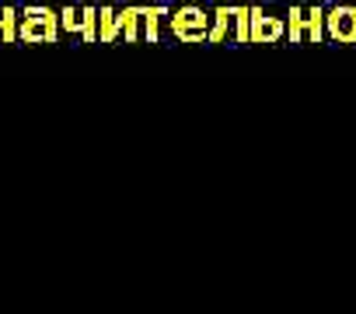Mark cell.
<instances>
[{"mask_svg": "<svg viewBox=\"0 0 356 314\" xmlns=\"http://www.w3.org/2000/svg\"><path fill=\"white\" fill-rule=\"evenodd\" d=\"M102 15H105V18H102V35L108 39V35H112V18H108L112 11H102Z\"/></svg>", "mask_w": 356, "mask_h": 314, "instance_id": "5b68a950", "label": "cell"}, {"mask_svg": "<svg viewBox=\"0 0 356 314\" xmlns=\"http://www.w3.org/2000/svg\"><path fill=\"white\" fill-rule=\"evenodd\" d=\"M18 39V11L15 8H0V42H15Z\"/></svg>", "mask_w": 356, "mask_h": 314, "instance_id": "7a4b0ae2", "label": "cell"}, {"mask_svg": "<svg viewBox=\"0 0 356 314\" xmlns=\"http://www.w3.org/2000/svg\"><path fill=\"white\" fill-rule=\"evenodd\" d=\"M22 42H53L56 39V11L49 8H25L18 22Z\"/></svg>", "mask_w": 356, "mask_h": 314, "instance_id": "6da1fadb", "label": "cell"}, {"mask_svg": "<svg viewBox=\"0 0 356 314\" xmlns=\"http://www.w3.org/2000/svg\"><path fill=\"white\" fill-rule=\"evenodd\" d=\"M81 28H84V35H88V39H95V11H84V22H81Z\"/></svg>", "mask_w": 356, "mask_h": 314, "instance_id": "3957f363", "label": "cell"}, {"mask_svg": "<svg viewBox=\"0 0 356 314\" xmlns=\"http://www.w3.org/2000/svg\"><path fill=\"white\" fill-rule=\"evenodd\" d=\"M60 22H63V28H67V32H70V28H81V22H77V11H63V18H60Z\"/></svg>", "mask_w": 356, "mask_h": 314, "instance_id": "277c9868", "label": "cell"}]
</instances>
